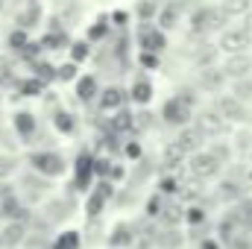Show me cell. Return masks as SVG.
<instances>
[{
  "instance_id": "obj_1",
  "label": "cell",
  "mask_w": 252,
  "mask_h": 249,
  "mask_svg": "<svg viewBox=\"0 0 252 249\" xmlns=\"http://www.w3.org/2000/svg\"><path fill=\"white\" fill-rule=\"evenodd\" d=\"M30 167L41 179H56V176H62L64 170H67V161L59 153H53V150H38V153L30 156Z\"/></svg>"
},
{
  "instance_id": "obj_2",
  "label": "cell",
  "mask_w": 252,
  "mask_h": 249,
  "mask_svg": "<svg viewBox=\"0 0 252 249\" xmlns=\"http://www.w3.org/2000/svg\"><path fill=\"white\" fill-rule=\"evenodd\" d=\"M161 118L173 126H188L190 118H193V97H190L188 91L173 94V97L161 106Z\"/></svg>"
},
{
  "instance_id": "obj_3",
  "label": "cell",
  "mask_w": 252,
  "mask_h": 249,
  "mask_svg": "<svg viewBox=\"0 0 252 249\" xmlns=\"http://www.w3.org/2000/svg\"><path fill=\"white\" fill-rule=\"evenodd\" d=\"M220 167H223V164L211 156V150H196V153L188 156V170H190V176H193L196 182L214 179V176L220 173Z\"/></svg>"
},
{
  "instance_id": "obj_4",
  "label": "cell",
  "mask_w": 252,
  "mask_h": 249,
  "mask_svg": "<svg viewBox=\"0 0 252 249\" xmlns=\"http://www.w3.org/2000/svg\"><path fill=\"white\" fill-rule=\"evenodd\" d=\"M250 47H252V30H247V27H241V30H226V32L220 35V50L229 53V56L247 53Z\"/></svg>"
},
{
  "instance_id": "obj_5",
  "label": "cell",
  "mask_w": 252,
  "mask_h": 249,
  "mask_svg": "<svg viewBox=\"0 0 252 249\" xmlns=\"http://www.w3.org/2000/svg\"><path fill=\"white\" fill-rule=\"evenodd\" d=\"M138 47L141 50H153V53H161L167 47V32L158 30L156 24H141V32H138Z\"/></svg>"
},
{
  "instance_id": "obj_6",
  "label": "cell",
  "mask_w": 252,
  "mask_h": 249,
  "mask_svg": "<svg viewBox=\"0 0 252 249\" xmlns=\"http://www.w3.org/2000/svg\"><path fill=\"white\" fill-rule=\"evenodd\" d=\"M115 196V182H109V179H100V185L94 187L91 193H88V199H85V211H88V217H97L103 208H106V202Z\"/></svg>"
},
{
  "instance_id": "obj_7",
  "label": "cell",
  "mask_w": 252,
  "mask_h": 249,
  "mask_svg": "<svg viewBox=\"0 0 252 249\" xmlns=\"http://www.w3.org/2000/svg\"><path fill=\"white\" fill-rule=\"evenodd\" d=\"M91 164H94V156H91L88 150H82V153L76 156V161H73V185L79 187V190H88V185L94 182Z\"/></svg>"
},
{
  "instance_id": "obj_8",
  "label": "cell",
  "mask_w": 252,
  "mask_h": 249,
  "mask_svg": "<svg viewBox=\"0 0 252 249\" xmlns=\"http://www.w3.org/2000/svg\"><path fill=\"white\" fill-rule=\"evenodd\" d=\"M126 91L121 85H109V88H103L100 94H97V109L100 112H118V109H124L126 106Z\"/></svg>"
},
{
  "instance_id": "obj_9",
  "label": "cell",
  "mask_w": 252,
  "mask_h": 249,
  "mask_svg": "<svg viewBox=\"0 0 252 249\" xmlns=\"http://www.w3.org/2000/svg\"><path fill=\"white\" fill-rule=\"evenodd\" d=\"M217 115H220L226 124H241V121H247V109H244V103L235 100L232 94H226V97L217 100Z\"/></svg>"
},
{
  "instance_id": "obj_10",
  "label": "cell",
  "mask_w": 252,
  "mask_h": 249,
  "mask_svg": "<svg viewBox=\"0 0 252 249\" xmlns=\"http://www.w3.org/2000/svg\"><path fill=\"white\" fill-rule=\"evenodd\" d=\"M220 24H223V12L220 9H196L190 15L193 32H208V30H217Z\"/></svg>"
},
{
  "instance_id": "obj_11",
  "label": "cell",
  "mask_w": 252,
  "mask_h": 249,
  "mask_svg": "<svg viewBox=\"0 0 252 249\" xmlns=\"http://www.w3.org/2000/svg\"><path fill=\"white\" fill-rule=\"evenodd\" d=\"M27 241V223L24 220H6V226L0 229V244L6 249L21 247Z\"/></svg>"
},
{
  "instance_id": "obj_12",
  "label": "cell",
  "mask_w": 252,
  "mask_h": 249,
  "mask_svg": "<svg viewBox=\"0 0 252 249\" xmlns=\"http://www.w3.org/2000/svg\"><path fill=\"white\" fill-rule=\"evenodd\" d=\"M196 129L202 132V138H220L226 132V121L217 115V112H202L196 118Z\"/></svg>"
},
{
  "instance_id": "obj_13",
  "label": "cell",
  "mask_w": 252,
  "mask_h": 249,
  "mask_svg": "<svg viewBox=\"0 0 252 249\" xmlns=\"http://www.w3.org/2000/svg\"><path fill=\"white\" fill-rule=\"evenodd\" d=\"M223 70V76H232V79H244V76H250L252 73V59L247 53H235V56H229L226 64L220 67Z\"/></svg>"
},
{
  "instance_id": "obj_14",
  "label": "cell",
  "mask_w": 252,
  "mask_h": 249,
  "mask_svg": "<svg viewBox=\"0 0 252 249\" xmlns=\"http://www.w3.org/2000/svg\"><path fill=\"white\" fill-rule=\"evenodd\" d=\"M12 126H15L18 138H24V141H32V135L38 132V121H35V115H32V112H27V109L15 112V118H12Z\"/></svg>"
},
{
  "instance_id": "obj_15",
  "label": "cell",
  "mask_w": 252,
  "mask_h": 249,
  "mask_svg": "<svg viewBox=\"0 0 252 249\" xmlns=\"http://www.w3.org/2000/svg\"><path fill=\"white\" fill-rule=\"evenodd\" d=\"M73 82H76V100H79V103H91V100H97V94H100V82H97L94 73H82V76H76Z\"/></svg>"
},
{
  "instance_id": "obj_16",
  "label": "cell",
  "mask_w": 252,
  "mask_h": 249,
  "mask_svg": "<svg viewBox=\"0 0 252 249\" xmlns=\"http://www.w3.org/2000/svg\"><path fill=\"white\" fill-rule=\"evenodd\" d=\"M179 18H182V6H179V3H167V6H161V9L156 12V21H153V24L167 32V30H173V27L179 24Z\"/></svg>"
},
{
  "instance_id": "obj_17",
  "label": "cell",
  "mask_w": 252,
  "mask_h": 249,
  "mask_svg": "<svg viewBox=\"0 0 252 249\" xmlns=\"http://www.w3.org/2000/svg\"><path fill=\"white\" fill-rule=\"evenodd\" d=\"M185 156H190V153H196L199 150V144H202V132L196 129V126H182V132H179V138L173 141Z\"/></svg>"
},
{
  "instance_id": "obj_18",
  "label": "cell",
  "mask_w": 252,
  "mask_h": 249,
  "mask_svg": "<svg viewBox=\"0 0 252 249\" xmlns=\"http://www.w3.org/2000/svg\"><path fill=\"white\" fill-rule=\"evenodd\" d=\"M126 97L132 103H138V106H150V100H153V82L150 79H135L132 88L126 91Z\"/></svg>"
},
{
  "instance_id": "obj_19",
  "label": "cell",
  "mask_w": 252,
  "mask_h": 249,
  "mask_svg": "<svg viewBox=\"0 0 252 249\" xmlns=\"http://www.w3.org/2000/svg\"><path fill=\"white\" fill-rule=\"evenodd\" d=\"M135 244V229L132 226H126V223H118L115 229H112V235H109V247L112 249H126Z\"/></svg>"
},
{
  "instance_id": "obj_20",
  "label": "cell",
  "mask_w": 252,
  "mask_h": 249,
  "mask_svg": "<svg viewBox=\"0 0 252 249\" xmlns=\"http://www.w3.org/2000/svg\"><path fill=\"white\" fill-rule=\"evenodd\" d=\"M41 15H44V12H41V3H38V0H30V3H27V9L18 15V27L30 32V27H35V24L41 21Z\"/></svg>"
},
{
  "instance_id": "obj_21",
  "label": "cell",
  "mask_w": 252,
  "mask_h": 249,
  "mask_svg": "<svg viewBox=\"0 0 252 249\" xmlns=\"http://www.w3.org/2000/svg\"><path fill=\"white\" fill-rule=\"evenodd\" d=\"M53 129L59 135H73L76 132V118L70 112H64V109H56L53 112Z\"/></svg>"
},
{
  "instance_id": "obj_22",
  "label": "cell",
  "mask_w": 252,
  "mask_h": 249,
  "mask_svg": "<svg viewBox=\"0 0 252 249\" xmlns=\"http://www.w3.org/2000/svg\"><path fill=\"white\" fill-rule=\"evenodd\" d=\"M109 30H112V24H109V15H103V18H97V24H91V27H88V35H85V41H88V44L106 41V38H109Z\"/></svg>"
},
{
  "instance_id": "obj_23",
  "label": "cell",
  "mask_w": 252,
  "mask_h": 249,
  "mask_svg": "<svg viewBox=\"0 0 252 249\" xmlns=\"http://www.w3.org/2000/svg\"><path fill=\"white\" fill-rule=\"evenodd\" d=\"M44 88H47V82L38 79V76H27V79L18 82V94H21V97H41Z\"/></svg>"
},
{
  "instance_id": "obj_24",
  "label": "cell",
  "mask_w": 252,
  "mask_h": 249,
  "mask_svg": "<svg viewBox=\"0 0 252 249\" xmlns=\"http://www.w3.org/2000/svg\"><path fill=\"white\" fill-rule=\"evenodd\" d=\"M67 44H70V38H67L64 30H50V32L38 41V47H44V50H62Z\"/></svg>"
},
{
  "instance_id": "obj_25",
  "label": "cell",
  "mask_w": 252,
  "mask_h": 249,
  "mask_svg": "<svg viewBox=\"0 0 252 249\" xmlns=\"http://www.w3.org/2000/svg\"><path fill=\"white\" fill-rule=\"evenodd\" d=\"M0 217H3V220H24V205L9 193V196H3V202H0Z\"/></svg>"
},
{
  "instance_id": "obj_26",
  "label": "cell",
  "mask_w": 252,
  "mask_h": 249,
  "mask_svg": "<svg viewBox=\"0 0 252 249\" xmlns=\"http://www.w3.org/2000/svg\"><path fill=\"white\" fill-rule=\"evenodd\" d=\"M252 0H223V18H247Z\"/></svg>"
},
{
  "instance_id": "obj_27",
  "label": "cell",
  "mask_w": 252,
  "mask_h": 249,
  "mask_svg": "<svg viewBox=\"0 0 252 249\" xmlns=\"http://www.w3.org/2000/svg\"><path fill=\"white\" fill-rule=\"evenodd\" d=\"M79 247H82V238H79L76 229H67L62 235H56V241L50 244V249H79Z\"/></svg>"
},
{
  "instance_id": "obj_28",
  "label": "cell",
  "mask_w": 252,
  "mask_h": 249,
  "mask_svg": "<svg viewBox=\"0 0 252 249\" xmlns=\"http://www.w3.org/2000/svg\"><path fill=\"white\" fill-rule=\"evenodd\" d=\"M132 121H135V115H132V112H126V109H118L115 121L109 124V129H112V135H126L129 129H135V126H132Z\"/></svg>"
},
{
  "instance_id": "obj_29",
  "label": "cell",
  "mask_w": 252,
  "mask_h": 249,
  "mask_svg": "<svg viewBox=\"0 0 252 249\" xmlns=\"http://www.w3.org/2000/svg\"><path fill=\"white\" fill-rule=\"evenodd\" d=\"M30 41H32V38H30V32H27V30H21V27H15V30H9V32H6V44H9L15 53H21Z\"/></svg>"
},
{
  "instance_id": "obj_30",
  "label": "cell",
  "mask_w": 252,
  "mask_h": 249,
  "mask_svg": "<svg viewBox=\"0 0 252 249\" xmlns=\"http://www.w3.org/2000/svg\"><path fill=\"white\" fill-rule=\"evenodd\" d=\"M185 158H188V156H185V153H182L176 144H167V147H164V156H161V164H164L167 170H176V167H179Z\"/></svg>"
},
{
  "instance_id": "obj_31",
  "label": "cell",
  "mask_w": 252,
  "mask_h": 249,
  "mask_svg": "<svg viewBox=\"0 0 252 249\" xmlns=\"http://www.w3.org/2000/svg\"><path fill=\"white\" fill-rule=\"evenodd\" d=\"M67 50H70V62L73 64L88 62V56H91V44H88V41H70Z\"/></svg>"
},
{
  "instance_id": "obj_32",
  "label": "cell",
  "mask_w": 252,
  "mask_h": 249,
  "mask_svg": "<svg viewBox=\"0 0 252 249\" xmlns=\"http://www.w3.org/2000/svg\"><path fill=\"white\" fill-rule=\"evenodd\" d=\"M202 85H205L208 91H220V85H223V70H220V67H205V70H202Z\"/></svg>"
},
{
  "instance_id": "obj_33",
  "label": "cell",
  "mask_w": 252,
  "mask_h": 249,
  "mask_svg": "<svg viewBox=\"0 0 252 249\" xmlns=\"http://www.w3.org/2000/svg\"><path fill=\"white\" fill-rule=\"evenodd\" d=\"M232 97H235V100H241V103L252 100V79H250V76H244V79H235Z\"/></svg>"
},
{
  "instance_id": "obj_34",
  "label": "cell",
  "mask_w": 252,
  "mask_h": 249,
  "mask_svg": "<svg viewBox=\"0 0 252 249\" xmlns=\"http://www.w3.org/2000/svg\"><path fill=\"white\" fill-rule=\"evenodd\" d=\"M138 64H141L144 70H158V67H161V53L141 50V53H138Z\"/></svg>"
},
{
  "instance_id": "obj_35",
  "label": "cell",
  "mask_w": 252,
  "mask_h": 249,
  "mask_svg": "<svg viewBox=\"0 0 252 249\" xmlns=\"http://www.w3.org/2000/svg\"><path fill=\"white\" fill-rule=\"evenodd\" d=\"M156 12H158L156 0H141V3H138V18H141V24H153V21H156Z\"/></svg>"
},
{
  "instance_id": "obj_36",
  "label": "cell",
  "mask_w": 252,
  "mask_h": 249,
  "mask_svg": "<svg viewBox=\"0 0 252 249\" xmlns=\"http://www.w3.org/2000/svg\"><path fill=\"white\" fill-rule=\"evenodd\" d=\"M76 76H79V64L64 62V64H59V67H56V79H59V82H73Z\"/></svg>"
},
{
  "instance_id": "obj_37",
  "label": "cell",
  "mask_w": 252,
  "mask_h": 249,
  "mask_svg": "<svg viewBox=\"0 0 252 249\" xmlns=\"http://www.w3.org/2000/svg\"><path fill=\"white\" fill-rule=\"evenodd\" d=\"M32 76H38V79H44V82H50V79H56V67L47 62H32Z\"/></svg>"
},
{
  "instance_id": "obj_38",
  "label": "cell",
  "mask_w": 252,
  "mask_h": 249,
  "mask_svg": "<svg viewBox=\"0 0 252 249\" xmlns=\"http://www.w3.org/2000/svg\"><path fill=\"white\" fill-rule=\"evenodd\" d=\"M179 179H176V176H164V179H161V182H158V193H161V196H176V193H179Z\"/></svg>"
},
{
  "instance_id": "obj_39",
  "label": "cell",
  "mask_w": 252,
  "mask_h": 249,
  "mask_svg": "<svg viewBox=\"0 0 252 249\" xmlns=\"http://www.w3.org/2000/svg\"><path fill=\"white\" fill-rule=\"evenodd\" d=\"M161 208H164V196L161 193H153L147 199V217H161Z\"/></svg>"
},
{
  "instance_id": "obj_40",
  "label": "cell",
  "mask_w": 252,
  "mask_h": 249,
  "mask_svg": "<svg viewBox=\"0 0 252 249\" xmlns=\"http://www.w3.org/2000/svg\"><path fill=\"white\" fill-rule=\"evenodd\" d=\"M182 217L188 220L190 226H202V223H205V208H199V205H190Z\"/></svg>"
},
{
  "instance_id": "obj_41",
  "label": "cell",
  "mask_w": 252,
  "mask_h": 249,
  "mask_svg": "<svg viewBox=\"0 0 252 249\" xmlns=\"http://www.w3.org/2000/svg\"><path fill=\"white\" fill-rule=\"evenodd\" d=\"M161 220H164L167 226H176V223L182 220V208H179V205H173V208L164 205V208H161Z\"/></svg>"
},
{
  "instance_id": "obj_42",
  "label": "cell",
  "mask_w": 252,
  "mask_h": 249,
  "mask_svg": "<svg viewBox=\"0 0 252 249\" xmlns=\"http://www.w3.org/2000/svg\"><path fill=\"white\" fill-rule=\"evenodd\" d=\"M217 196H220V199H238V196H241V190H238L235 182H223V185L217 187Z\"/></svg>"
},
{
  "instance_id": "obj_43",
  "label": "cell",
  "mask_w": 252,
  "mask_h": 249,
  "mask_svg": "<svg viewBox=\"0 0 252 249\" xmlns=\"http://www.w3.org/2000/svg\"><path fill=\"white\" fill-rule=\"evenodd\" d=\"M182 244V235L176 232V229H170V232H164V238H161V249H176Z\"/></svg>"
},
{
  "instance_id": "obj_44",
  "label": "cell",
  "mask_w": 252,
  "mask_h": 249,
  "mask_svg": "<svg viewBox=\"0 0 252 249\" xmlns=\"http://www.w3.org/2000/svg\"><path fill=\"white\" fill-rule=\"evenodd\" d=\"M124 156L129 158V161H138V158H141V144H138V141H126L124 144Z\"/></svg>"
},
{
  "instance_id": "obj_45",
  "label": "cell",
  "mask_w": 252,
  "mask_h": 249,
  "mask_svg": "<svg viewBox=\"0 0 252 249\" xmlns=\"http://www.w3.org/2000/svg\"><path fill=\"white\" fill-rule=\"evenodd\" d=\"M67 214H70V202H53V205H50V217H53V220H62Z\"/></svg>"
},
{
  "instance_id": "obj_46",
  "label": "cell",
  "mask_w": 252,
  "mask_h": 249,
  "mask_svg": "<svg viewBox=\"0 0 252 249\" xmlns=\"http://www.w3.org/2000/svg\"><path fill=\"white\" fill-rule=\"evenodd\" d=\"M109 21H112L115 27H126V21H129V15H126V12H121V9H118V12H112V15H109Z\"/></svg>"
},
{
  "instance_id": "obj_47",
  "label": "cell",
  "mask_w": 252,
  "mask_h": 249,
  "mask_svg": "<svg viewBox=\"0 0 252 249\" xmlns=\"http://www.w3.org/2000/svg\"><path fill=\"white\" fill-rule=\"evenodd\" d=\"M250 141H252V135H238V147H241V150H250L252 147Z\"/></svg>"
},
{
  "instance_id": "obj_48",
  "label": "cell",
  "mask_w": 252,
  "mask_h": 249,
  "mask_svg": "<svg viewBox=\"0 0 252 249\" xmlns=\"http://www.w3.org/2000/svg\"><path fill=\"white\" fill-rule=\"evenodd\" d=\"M199 249H220V244H217V241H202Z\"/></svg>"
},
{
  "instance_id": "obj_49",
  "label": "cell",
  "mask_w": 252,
  "mask_h": 249,
  "mask_svg": "<svg viewBox=\"0 0 252 249\" xmlns=\"http://www.w3.org/2000/svg\"><path fill=\"white\" fill-rule=\"evenodd\" d=\"M0 12H3V0H0Z\"/></svg>"
},
{
  "instance_id": "obj_50",
  "label": "cell",
  "mask_w": 252,
  "mask_h": 249,
  "mask_svg": "<svg viewBox=\"0 0 252 249\" xmlns=\"http://www.w3.org/2000/svg\"><path fill=\"white\" fill-rule=\"evenodd\" d=\"M12 249H18V247H12Z\"/></svg>"
}]
</instances>
